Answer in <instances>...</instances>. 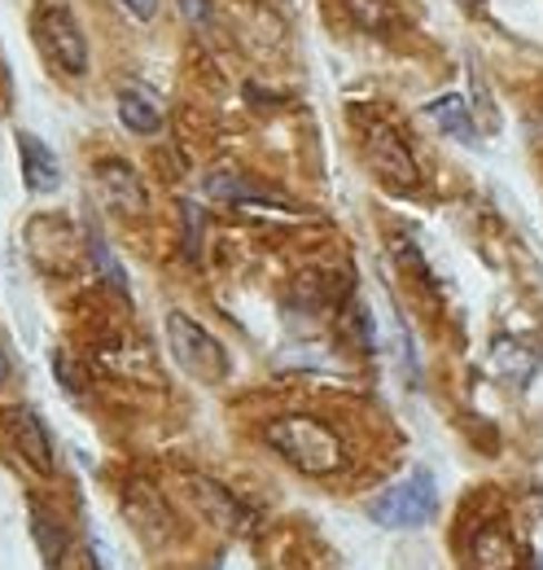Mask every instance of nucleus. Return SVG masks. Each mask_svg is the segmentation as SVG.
I'll return each instance as SVG.
<instances>
[{"label":"nucleus","instance_id":"obj_2","mask_svg":"<svg viewBox=\"0 0 543 570\" xmlns=\"http://www.w3.org/2000/svg\"><path fill=\"white\" fill-rule=\"evenodd\" d=\"M36 40H40L45 58L67 75V79H83L88 67H92V58H88V36H83V27L75 22L70 4H62V0H40V9H36Z\"/></svg>","mask_w":543,"mask_h":570},{"label":"nucleus","instance_id":"obj_4","mask_svg":"<svg viewBox=\"0 0 543 570\" xmlns=\"http://www.w3.org/2000/svg\"><path fill=\"white\" fill-rule=\"evenodd\" d=\"M434 500H438L434 474L430 470H412L404 483L386 488L382 497L368 504V518L382 522V527H391V531H416V527L430 522Z\"/></svg>","mask_w":543,"mask_h":570},{"label":"nucleus","instance_id":"obj_16","mask_svg":"<svg viewBox=\"0 0 543 570\" xmlns=\"http://www.w3.org/2000/svg\"><path fill=\"white\" fill-rule=\"evenodd\" d=\"M92 255H97V264H101V273H106L110 282H115V285H124V289H128V277H124V268L115 264V255L106 250V242H101V233H92Z\"/></svg>","mask_w":543,"mask_h":570},{"label":"nucleus","instance_id":"obj_15","mask_svg":"<svg viewBox=\"0 0 543 570\" xmlns=\"http://www.w3.org/2000/svg\"><path fill=\"white\" fill-rule=\"evenodd\" d=\"M185 246H189V259H203V212L185 203Z\"/></svg>","mask_w":543,"mask_h":570},{"label":"nucleus","instance_id":"obj_12","mask_svg":"<svg viewBox=\"0 0 543 570\" xmlns=\"http://www.w3.org/2000/svg\"><path fill=\"white\" fill-rule=\"evenodd\" d=\"M474 570H517L513 540L500 527H482L474 535Z\"/></svg>","mask_w":543,"mask_h":570},{"label":"nucleus","instance_id":"obj_5","mask_svg":"<svg viewBox=\"0 0 543 570\" xmlns=\"http://www.w3.org/2000/svg\"><path fill=\"white\" fill-rule=\"evenodd\" d=\"M364 154H368V167H373L391 189L412 194V189L421 185V167H416L412 149H407V141L395 132V128L373 124V128L364 132Z\"/></svg>","mask_w":543,"mask_h":570},{"label":"nucleus","instance_id":"obj_7","mask_svg":"<svg viewBox=\"0 0 543 570\" xmlns=\"http://www.w3.org/2000/svg\"><path fill=\"white\" fill-rule=\"evenodd\" d=\"M97 189H101V198H106L115 212H124V215H140L149 207L145 180L136 176V167L124 163V158H101V163H97Z\"/></svg>","mask_w":543,"mask_h":570},{"label":"nucleus","instance_id":"obj_10","mask_svg":"<svg viewBox=\"0 0 543 570\" xmlns=\"http://www.w3.org/2000/svg\"><path fill=\"white\" fill-rule=\"evenodd\" d=\"M425 115L447 132V137H456V141H477V128H474V115H470V106H465V97H434L430 106H425Z\"/></svg>","mask_w":543,"mask_h":570},{"label":"nucleus","instance_id":"obj_18","mask_svg":"<svg viewBox=\"0 0 543 570\" xmlns=\"http://www.w3.org/2000/svg\"><path fill=\"white\" fill-rule=\"evenodd\" d=\"M180 9H185V18H203V0H180Z\"/></svg>","mask_w":543,"mask_h":570},{"label":"nucleus","instance_id":"obj_3","mask_svg":"<svg viewBox=\"0 0 543 570\" xmlns=\"http://www.w3.org/2000/svg\"><path fill=\"white\" fill-rule=\"evenodd\" d=\"M167 343H171V356L185 373H194L198 382H224L228 352L203 321H194L189 312H167Z\"/></svg>","mask_w":543,"mask_h":570},{"label":"nucleus","instance_id":"obj_22","mask_svg":"<svg viewBox=\"0 0 543 570\" xmlns=\"http://www.w3.org/2000/svg\"><path fill=\"white\" fill-rule=\"evenodd\" d=\"M210 570H215V567H210Z\"/></svg>","mask_w":543,"mask_h":570},{"label":"nucleus","instance_id":"obj_20","mask_svg":"<svg viewBox=\"0 0 543 570\" xmlns=\"http://www.w3.org/2000/svg\"><path fill=\"white\" fill-rule=\"evenodd\" d=\"M540 558H543V553H540ZM540 570H543V567H540Z\"/></svg>","mask_w":543,"mask_h":570},{"label":"nucleus","instance_id":"obj_14","mask_svg":"<svg viewBox=\"0 0 543 570\" xmlns=\"http://www.w3.org/2000/svg\"><path fill=\"white\" fill-rule=\"evenodd\" d=\"M346 9L355 13L359 27H373V31H382L391 22V4L386 0H346Z\"/></svg>","mask_w":543,"mask_h":570},{"label":"nucleus","instance_id":"obj_8","mask_svg":"<svg viewBox=\"0 0 543 570\" xmlns=\"http://www.w3.org/2000/svg\"><path fill=\"white\" fill-rule=\"evenodd\" d=\"M13 141H18V154H22V180H27V189L31 194H53L62 185L58 154L40 141V137H31V132H18Z\"/></svg>","mask_w":543,"mask_h":570},{"label":"nucleus","instance_id":"obj_19","mask_svg":"<svg viewBox=\"0 0 543 570\" xmlns=\"http://www.w3.org/2000/svg\"><path fill=\"white\" fill-rule=\"evenodd\" d=\"M9 377V356H4V347H0V382Z\"/></svg>","mask_w":543,"mask_h":570},{"label":"nucleus","instance_id":"obj_13","mask_svg":"<svg viewBox=\"0 0 543 570\" xmlns=\"http://www.w3.org/2000/svg\"><path fill=\"white\" fill-rule=\"evenodd\" d=\"M31 531H36V544H40V553H45V570H62L67 535H62V527H58L40 504H31Z\"/></svg>","mask_w":543,"mask_h":570},{"label":"nucleus","instance_id":"obj_6","mask_svg":"<svg viewBox=\"0 0 543 570\" xmlns=\"http://www.w3.org/2000/svg\"><path fill=\"white\" fill-rule=\"evenodd\" d=\"M4 430H9V439H13V448H18V456H22L36 474H53V439H49V426L40 422L36 409H27V404L9 409V413H4Z\"/></svg>","mask_w":543,"mask_h":570},{"label":"nucleus","instance_id":"obj_17","mask_svg":"<svg viewBox=\"0 0 543 570\" xmlns=\"http://www.w3.org/2000/svg\"><path fill=\"white\" fill-rule=\"evenodd\" d=\"M119 4H124V9L132 13L136 22H149V18L158 13V0H119Z\"/></svg>","mask_w":543,"mask_h":570},{"label":"nucleus","instance_id":"obj_1","mask_svg":"<svg viewBox=\"0 0 543 570\" xmlns=\"http://www.w3.org/2000/svg\"><path fill=\"white\" fill-rule=\"evenodd\" d=\"M264 443L307 479H329L346 465V448H342L338 430H329L325 422H316L307 413L272 417L264 426Z\"/></svg>","mask_w":543,"mask_h":570},{"label":"nucleus","instance_id":"obj_11","mask_svg":"<svg viewBox=\"0 0 543 570\" xmlns=\"http://www.w3.org/2000/svg\"><path fill=\"white\" fill-rule=\"evenodd\" d=\"M119 119L124 128L136 132V137H154L162 128V110L154 106V97H145L140 88H124L119 92Z\"/></svg>","mask_w":543,"mask_h":570},{"label":"nucleus","instance_id":"obj_9","mask_svg":"<svg viewBox=\"0 0 543 570\" xmlns=\"http://www.w3.org/2000/svg\"><path fill=\"white\" fill-rule=\"evenodd\" d=\"M189 483H194V492H198V500H203V509L219 522V527H228V531H246V527H250V513L237 504L233 492H224L219 483H210V479H203V474H194Z\"/></svg>","mask_w":543,"mask_h":570},{"label":"nucleus","instance_id":"obj_21","mask_svg":"<svg viewBox=\"0 0 543 570\" xmlns=\"http://www.w3.org/2000/svg\"><path fill=\"white\" fill-rule=\"evenodd\" d=\"M477 4H482V0H477Z\"/></svg>","mask_w":543,"mask_h":570}]
</instances>
